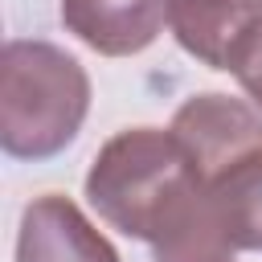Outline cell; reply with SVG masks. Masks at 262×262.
I'll return each mask as SVG.
<instances>
[{
	"instance_id": "6da1fadb",
	"label": "cell",
	"mask_w": 262,
	"mask_h": 262,
	"mask_svg": "<svg viewBox=\"0 0 262 262\" xmlns=\"http://www.w3.org/2000/svg\"><path fill=\"white\" fill-rule=\"evenodd\" d=\"M201 192V176L188 164L172 131L127 127L111 135L86 172L90 209L119 233L156 246L172 221Z\"/></svg>"
},
{
	"instance_id": "7a4b0ae2",
	"label": "cell",
	"mask_w": 262,
	"mask_h": 262,
	"mask_svg": "<svg viewBox=\"0 0 262 262\" xmlns=\"http://www.w3.org/2000/svg\"><path fill=\"white\" fill-rule=\"evenodd\" d=\"M90 111V78L49 41H8L0 53V147L12 160H49L74 143Z\"/></svg>"
},
{
	"instance_id": "3957f363",
	"label": "cell",
	"mask_w": 262,
	"mask_h": 262,
	"mask_svg": "<svg viewBox=\"0 0 262 262\" xmlns=\"http://www.w3.org/2000/svg\"><path fill=\"white\" fill-rule=\"evenodd\" d=\"M168 131L184 147L201 184L225 176L246 156L262 151V115H258V106L246 102V98H229V94H192L172 115Z\"/></svg>"
},
{
	"instance_id": "277c9868",
	"label": "cell",
	"mask_w": 262,
	"mask_h": 262,
	"mask_svg": "<svg viewBox=\"0 0 262 262\" xmlns=\"http://www.w3.org/2000/svg\"><path fill=\"white\" fill-rule=\"evenodd\" d=\"M16 262H119V254L70 196L45 192L20 213Z\"/></svg>"
},
{
	"instance_id": "5b68a950",
	"label": "cell",
	"mask_w": 262,
	"mask_h": 262,
	"mask_svg": "<svg viewBox=\"0 0 262 262\" xmlns=\"http://www.w3.org/2000/svg\"><path fill=\"white\" fill-rule=\"evenodd\" d=\"M61 25L102 57L143 53L168 20V0H61Z\"/></svg>"
},
{
	"instance_id": "8992f818",
	"label": "cell",
	"mask_w": 262,
	"mask_h": 262,
	"mask_svg": "<svg viewBox=\"0 0 262 262\" xmlns=\"http://www.w3.org/2000/svg\"><path fill=\"white\" fill-rule=\"evenodd\" d=\"M262 16L258 0H168V25L180 49L209 70H225L233 45Z\"/></svg>"
},
{
	"instance_id": "52a82bcc",
	"label": "cell",
	"mask_w": 262,
	"mask_h": 262,
	"mask_svg": "<svg viewBox=\"0 0 262 262\" xmlns=\"http://www.w3.org/2000/svg\"><path fill=\"white\" fill-rule=\"evenodd\" d=\"M205 192H209V205H213L233 254L262 250V151L246 156L225 176L209 180Z\"/></svg>"
},
{
	"instance_id": "ba28073f",
	"label": "cell",
	"mask_w": 262,
	"mask_h": 262,
	"mask_svg": "<svg viewBox=\"0 0 262 262\" xmlns=\"http://www.w3.org/2000/svg\"><path fill=\"white\" fill-rule=\"evenodd\" d=\"M225 74H233V78L242 82V90L250 94V102L262 106V16H258V20L246 29V37L233 45Z\"/></svg>"
},
{
	"instance_id": "9c48e42d",
	"label": "cell",
	"mask_w": 262,
	"mask_h": 262,
	"mask_svg": "<svg viewBox=\"0 0 262 262\" xmlns=\"http://www.w3.org/2000/svg\"><path fill=\"white\" fill-rule=\"evenodd\" d=\"M258 4H262V0H258Z\"/></svg>"
}]
</instances>
